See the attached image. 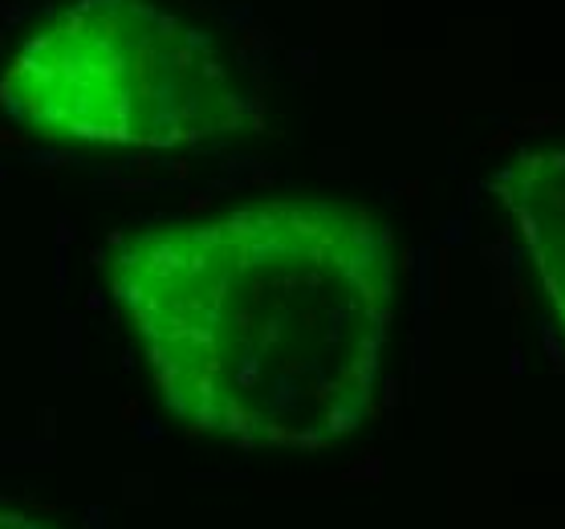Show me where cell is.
<instances>
[{"label":"cell","instance_id":"cell-2","mask_svg":"<svg viewBox=\"0 0 565 529\" xmlns=\"http://www.w3.org/2000/svg\"><path fill=\"white\" fill-rule=\"evenodd\" d=\"M0 110L86 147L188 151L260 123L232 57L163 0H74L0 74Z\"/></svg>","mask_w":565,"mask_h":529},{"label":"cell","instance_id":"cell-1","mask_svg":"<svg viewBox=\"0 0 565 529\" xmlns=\"http://www.w3.org/2000/svg\"><path fill=\"white\" fill-rule=\"evenodd\" d=\"M106 285L159 400L195 436L321 452L379 395L395 241L347 200L285 195L118 241Z\"/></svg>","mask_w":565,"mask_h":529},{"label":"cell","instance_id":"cell-4","mask_svg":"<svg viewBox=\"0 0 565 529\" xmlns=\"http://www.w3.org/2000/svg\"><path fill=\"white\" fill-rule=\"evenodd\" d=\"M0 529H65L57 517L21 509V505H0Z\"/></svg>","mask_w":565,"mask_h":529},{"label":"cell","instance_id":"cell-3","mask_svg":"<svg viewBox=\"0 0 565 529\" xmlns=\"http://www.w3.org/2000/svg\"><path fill=\"white\" fill-rule=\"evenodd\" d=\"M492 192L513 216L541 289L565 322V147L521 151L492 176Z\"/></svg>","mask_w":565,"mask_h":529}]
</instances>
